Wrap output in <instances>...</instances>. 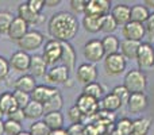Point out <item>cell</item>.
<instances>
[{
	"label": "cell",
	"instance_id": "7c38bea8",
	"mask_svg": "<svg viewBox=\"0 0 154 135\" xmlns=\"http://www.w3.org/2000/svg\"><path fill=\"white\" fill-rule=\"evenodd\" d=\"M69 73L70 72L68 70L64 65H54L48 70L45 78L49 84L53 85H61V84H66L69 81Z\"/></svg>",
	"mask_w": 154,
	"mask_h": 135
},
{
	"label": "cell",
	"instance_id": "681fc988",
	"mask_svg": "<svg viewBox=\"0 0 154 135\" xmlns=\"http://www.w3.org/2000/svg\"><path fill=\"white\" fill-rule=\"evenodd\" d=\"M143 4L146 5L149 10H154V0H145Z\"/></svg>",
	"mask_w": 154,
	"mask_h": 135
},
{
	"label": "cell",
	"instance_id": "ac0fdd59",
	"mask_svg": "<svg viewBox=\"0 0 154 135\" xmlns=\"http://www.w3.org/2000/svg\"><path fill=\"white\" fill-rule=\"evenodd\" d=\"M18 16L24 20L29 26L31 24H38L43 20V15L42 14H37L35 11H32L31 8L27 5V3H22L18 7Z\"/></svg>",
	"mask_w": 154,
	"mask_h": 135
},
{
	"label": "cell",
	"instance_id": "db71d44e",
	"mask_svg": "<svg viewBox=\"0 0 154 135\" xmlns=\"http://www.w3.org/2000/svg\"><path fill=\"white\" fill-rule=\"evenodd\" d=\"M3 116H4V114H3V111H2V109H0V119H2Z\"/></svg>",
	"mask_w": 154,
	"mask_h": 135
},
{
	"label": "cell",
	"instance_id": "b9f144b4",
	"mask_svg": "<svg viewBox=\"0 0 154 135\" xmlns=\"http://www.w3.org/2000/svg\"><path fill=\"white\" fill-rule=\"evenodd\" d=\"M10 64H8V60L4 58L3 56H0V82L4 81L5 78L8 77V74H10Z\"/></svg>",
	"mask_w": 154,
	"mask_h": 135
},
{
	"label": "cell",
	"instance_id": "484cf974",
	"mask_svg": "<svg viewBox=\"0 0 154 135\" xmlns=\"http://www.w3.org/2000/svg\"><path fill=\"white\" fill-rule=\"evenodd\" d=\"M153 119L149 116H139L133 120V134L131 135H147L152 130Z\"/></svg>",
	"mask_w": 154,
	"mask_h": 135
},
{
	"label": "cell",
	"instance_id": "816d5d0a",
	"mask_svg": "<svg viewBox=\"0 0 154 135\" xmlns=\"http://www.w3.org/2000/svg\"><path fill=\"white\" fill-rule=\"evenodd\" d=\"M19 135H30V134H29V131H22Z\"/></svg>",
	"mask_w": 154,
	"mask_h": 135
},
{
	"label": "cell",
	"instance_id": "52a82bcc",
	"mask_svg": "<svg viewBox=\"0 0 154 135\" xmlns=\"http://www.w3.org/2000/svg\"><path fill=\"white\" fill-rule=\"evenodd\" d=\"M135 61L139 66V70H147L154 66V46L152 43L141 42Z\"/></svg>",
	"mask_w": 154,
	"mask_h": 135
},
{
	"label": "cell",
	"instance_id": "d590c367",
	"mask_svg": "<svg viewBox=\"0 0 154 135\" xmlns=\"http://www.w3.org/2000/svg\"><path fill=\"white\" fill-rule=\"evenodd\" d=\"M50 128L43 123V120H37L32 122L31 126L29 128V134L30 135H50Z\"/></svg>",
	"mask_w": 154,
	"mask_h": 135
},
{
	"label": "cell",
	"instance_id": "30bf717a",
	"mask_svg": "<svg viewBox=\"0 0 154 135\" xmlns=\"http://www.w3.org/2000/svg\"><path fill=\"white\" fill-rule=\"evenodd\" d=\"M122 35L125 39L134 41V42H142L145 37H146V30H145V24L137 23V22H128L127 24L122 27Z\"/></svg>",
	"mask_w": 154,
	"mask_h": 135
},
{
	"label": "cell",
	"instance_id": "603a6c76",
	"mask_svg": "<svg viewBox=\"0 0 154 135\" xmlns=\"http://www.w3.org/2000/svg\"><path fill=\"white\" fill-rule=\"evenodd\" d=\"M24 116L26 119H30L32 122H37V120H42L43 115H45V109H43V104L37 103V101L31 100L26 107L23 108Z\"/></svg>",
	"mask_w": 154,
	"mask_h": 135
},
{
	"label": "cell",
	"instance_id": "277c9868",
	"mask_svg": "<svg viewBox=\"0 0 154 135\" xmlns=\"http://www.w3.org/2000/svg\"><path fill=\"white\" fill-rule=\"evenodd\" d=\"M82 54L89 64L95 65L99 61H103L106 58V53L101 45V39H89L82 48Z\"/></svg>",
	"mask_w": 154,
	"mask_h": 135
},
{
	"label": "cell",
	"instance_id": "3957f363",
	"mask_svg": "<svg viewBox=\"0 0 154 135\" xmlns=\"http://www.w3.org/2000/svg\"><path fill=\"white\" fill-rule=\"evenodd\" d=\"M103 68L106 70L107 76L111 77L120 76L122 73H125L126 68H127V60L120 53L106 56V58L103 60Z\"/></svg>",
	"mask_w": 154,
	"mask_h": 135
},
{
	"label": "cell",
	"instance_id": "7402d4cb",
	"mask_svg": "<svg viewBox=\"0 0 154 135\" xmlns=\"http://www.w3.org/2000/svg\"><path fill=\"white\" fill-rule=\"evenodd\" d=\"M42 120H43V123L50 128V131L61 130V128H64V124H65V118H64V115H62L61 111L45 114L42 118Z\"/></svg>",
	"mask_w": 154,
	"mask_h": 135
},
{
	"label": "cell",
	"instance_id": "44dd1931",
	"mask_svg": "<svg viewBox=\"0 0 154 135\" xmlns=\"http://www.w3.org/2000/svg\"><path fill=\"white\" fill-rule=\"evenodd\" d=\"M14 87V91H22V92H26V93H30L31 95L32 91L37 88V81L35 78L31 76V74H22L19 76L18 78L14 81L12 84Z\"/></svg>",
	"mask_w": 154,
	"mask_h": 135
},
{
	"label": "cell",
	"instance_id": "7dc6e473",
	"mask_svg": "<svg viewBox=\"0 0 154 135\" xmlns=\"http://www.w3.org/2000/svg\"><path fill=\"white\" fill-rule=\"evenodd\" d=\"M58 4H61L60 0H45V7H57Z\"/></svg>",
	"mask_w": 154,
	"mask_h": 135
},
{
	"label": "cell",
	"instance_id": "f1b7e54d",
	"mask_svg": "<svg viewBox=\"0 0 154 135\" xmlns=\"http://www.w3.org/2000/svg\"><path fill=\"white\" fill-rule=\"evenodd\" d=\"M150 15V10L145 4H134L131 7V22L145 24Z\"/></svg>",
	"mask_w": 154,
	"mask_h": 135
},
{
	"label": "cell",
	"instance_id": "c3c4849f",
	"mask_svg": "<svg viewBox=\"0 0 154 135\" xmlns=\"http://www.w3.org/2000/svg\"><path fill=\"white\" fill-rule=\"evenodd\" d=\"M50 135H68V131L65 128H61V130H54L51 131Z\"/></svg>",
	"mask_w": 154,
	"mask_h": 135
},
{
	"label": "cell",
	"instance_id": "e575fe53",
	"mask_svg": "<svg viewBox=\"0 0 154 135\" xmlns=\"http://www.w3.org/2000/svg\"><path fill=\"white\" fill-rule=\"evenodd\" d=\"M14 19H15V16L10 11H0V34H7Z\"/></svg>",
	"mask_w": 154,
	"mask_h": 135
},
{
	"label": "cell",
	"instance_id": "5bb4252c",
	"mask_svg": "<svg viewBox=\"0 0 154 135\" xmlns=\"http://www.w3.org/2000/svg\"><path fill=\"white\" fill-rule=\"evenodd\" d=\"M109 8H111L109 0H88L85 15L103 18V16L109 14Z\"/></svg>",
	"mask_w": 154,
	"mask_h": 135
},
{
	"label": "cell",
	"instance_id": "f5cc1de1",
	"mask_svg": "<svg viewBox=\"0 0 154 135\" xmlns=\"http://www.w3.org/2000/svg\"><path fill=\"white\" fill-rule=\"evenodd\" d=\"M107 135H118L116 133H115V130H112L111 131V133H108V134H107Z\"/></svg>",
	"mask_w": 154,
	"mask_h": 135
},
{
	"label": "cell",
	"instance_id": "cb8c5ba5",
	"mask_svg": "<svg viewBox=\"0 0 154 135\" xmlns=\"http://www.w3.org/2000/svg\"><path fill=\"white\" fill-rule=\"evenodd\" d=\"M99 106H100V111H106V112L114 114V112H116L118 109L122 107V103H120V100L114 93L109 92V93H106L104 97L99 101Z\"/></svg>",
	"mask_w": 154,
	"mask_h": 135
},
{
	"label": "cell",
	"instance_id": "d6a6232c",
	"mask_svg": "<svg viewBox=\"0 0 154 135\" xmlns=\"http://www.w3.org/2000/svg\"><path fill=\"white\" fill-rule=\"evenodd\" d=\"M114 130L118 135L133 134V120L130 118H120L114 123Z\"/></svg>",
	"mask_w": 154,
	"mask_h": 135
},
{
	"label": "cell",
	"instance_id": "9c48e42d",
	"mask_svg": "<svg viewBox=\"0 0 154 135\" xmlns=\"http://www.w3.org/2000/svg\"><path fill=\"white\" fill-rule=\"evenodd\" d=\"M99 72L96 65L89 64V62H84V64L79 65V68L76 69V78L79 82L84 85L92 84V82L97 81Z\"/></svg>",
	"mask_w": 154,
	"mask_h": 135
},
{
	"label": "cell",
	"instance_id": "ffe728a7",
	"mask_svg": "<svg viewBox=\"0 0 154 135\" xmlns=\"http://www.w3.org/2000/svg\"><path fill=\"white\" fill-rule=\"evenodd\" d=\"M76 61H77V54L75 48L72 46L70 42H64L62 43V56H61V62L68 70H75L76 68Z\"/></svg>",
	"mask_w": 154,
	"mask_h": 135
},
{
	"label": "cell",
	"instance_id": "1f68e13d",
	"mask_svg": "<svg viewBox=\"0 0 154 135\" xmlns=\"http://www.w3.org/2000/svg\"><path fill=\"white\" fill-rule=\"evenodd\" d=\"M82 27H84V30L87 32L96 34V32L101 31V18L84 15V18H82Z\"/></svg>",
	"mask_w": 154,
	"mask_h": 135
},
{
	"label": "cell",
	"instance_id": "ba28073f",
	"mask_svg": "<svg viewBox=\"0 0 154 135\" xmlns=\"http://www.w3.org/2000/svg\"><path fill=\"white\" fill-rule=\"evenodd\" d=\"M76 106H77V108L82 112V115H84L87 119H91V120H92V118H95L96 114L100 111L99 101L95 100V99H92V97H89V96L84 95V93H81V95L77 97Z\"/></svg>",
	"mask_w": 154,
	"mask_h": 135
},
{
	"label": "cell",
	"instance_id": "f6af8a7d",
	"mask_svg": "<svg viewBox=\"0 0 154 135\" xmlns=\"http://www.w3.org/2000/svg\"><path fill=\"white\" fill-rule=\"evenodd\" d=\"M27 5L31 8L32 11H35L37 14H41L45 7V0H27Z\"/></svg>",
	"mask_w": 154,
	"mask_h": 135
},
{
	"label": "cell",
	"instance_id": "e0dca14e",
	"mask_svg": "<svg viewBox=\"0 0 154 135\" xmlns=\"http://www.w3.org/2000/svg\"><path fill=\"white\" fill-rule=\"evenodd\" d=\"M48 70H49V65L46 64V61L43 60L42 54H34V56H31L29 72L34 78L45 77L46 73H48Z\"/></svg>",
	"mask_w": 154,
	"mask_h": 135
},
{
	"label": "cell",
	"instance_id": "74e56055",
	"mask_svg": "<svg viewBox=\"0 0 154 135\" xmlns=\"http://www.w3.org/2000/svg\"><path fill=\"white\" fill-rule=\"evenodd\" d=\"M23 131L22 124L11 119L4 120V135H19Z\"/></svg>",
	"mask_w": 154,
	"mask_h": 135
},
{
	"label": "cell",
	"instance_id": "2e32d148",
	"mask_svg": "<svg viewBox=\"0 0 154 135\" xmlns=\"http://www.w3.org/2000/svg\"><path fill=\"white\" fill-rule=\"evenodd\" d=\"M111 16L116 20L118 26H125L128 22H131V7L125 3H118L116 5L111 8Z\"/></svg>",
	"mask_w": 154,
	"mask_h": 135
},
{
	"label": "cell",
	"instance_id": "f907efd6",
	"mask_svg": "<svg viewBox=\"0 0 154 135\" xmlns=\"http://www.w3.org/2000/svg\"><path fill=\"white\" fill-rule=\"evenodd\" d=\"M0 135H4V120L0 119Z\"/></svg>",
	"mask_w": 154,
	"mask_h": 135
},
{
	"label": "cell",
	"instance_id": "83f0119b",
	"mask_svg": "<svg viewBox=\"0 0 154 135\" xmlns=\"http://www.w3.org/2000/svg\"><path fill=\"white\" fill-rule=\"evenodd\" d=\"M18 108L16 106V101L14 99L12 92H3L0 93V109L3 111L4 115H10L11 112H14Z\"/></svg>",
	"mask_w": 154,
	"mask_h": 135
},
{
	"label": "cell",
	"instance_id": "4fadbf2b",
	"mask_svg": "<svg viewBox=\"0 0 154 135\" xmlns=\"http://www.w3.org/2000/svg\"><path fill=\"white\" fill-rule=\"evenodd\" d=\"M149 107V97L146 93H131L127 101V109L130 114H142Z\"/></svg>",
	"mask_w": 154,
	"mask_h": 135
},
{
	"label": "cell",
	"instance_id": "836d02e7",
	"mask_svg": "<svg viewBox=\"0 0 154 135\" xmlns=\"http://www.w3.org/2000/svg\"><path fill=\"white\" fill-rule=\"evenodd\" d=\"M118 27L119 26H118L116 20L111 16V14H108V15L101 18V31H103L106 35L114 34V32L118 30Z\"/></svg>",
	"mask_w": 154,
	"mask_h": 135
},
{
	"label": "cell",
	"instance_id": "d6986e66",
	"mask_svg": "<svg viewBox=\"0 0 154 135\" xmlns=\"http://www.w3.org/2000/svg\"><path fill=\"white\" fill-rule=\"evenodd\" d=\"M57 92H58V89L51 87V85H37V88L32 91V93L30 96H31V100L41 104H45Z\"/></svg>",
	"mask_w": 154,
	"mask_h": 135
},
{
	"label": "cell",
	"instance_id": "4dcf8cb0",
	"mask_svg": "<svg viewBox=\"0 0 154 135\" xmlns=\"http://www.w3.org/2000/svg\"><path fill=\"white\" fill-rule=\"evenodd\" d=\"M62 107H64V97H62L60 91L43 104L45 114H49V112H58V111H61Z\"/></svg>",
	"mask_w": 154,
	"mask_h": 135
},
{
	"label": "cell",
	"instance_id": "8fae6325",
	"mask_svg": "<svg viewBox=\"0 0 154 135\" xmlns=\"http://www.w3.org/2000/svg\"><path fill=\"white\" fill-rule=\"evenodd\" d=\"M30 61H31V56L29 53L18 50L12 53V56L8 60V64L12 70L18 72V73H26V72H29Z\"/></svg>",
	"mask_w": 154,
	"mask_h": 135
},
{
	"label": "cell",
	"instance_id": "f546056e",
	"mask_svg": "<svg viewBox=\"0 0 154 135\" xmlns=\"http://www.w3.org/2000/svg\"><path fill=\"white\" fill-rule=\"evenodd\" d=\"M82 93L89 96V97H92V99H95V100L100 101L101 99L104 97V95H106V91H104V87L100 84V82L96 81V82H92V84L84 85Z\"/></svg>",
	"mask_w": 154,
	"mask_h": 135
},
{
	"label": "cell",
	"instance_id": "11a10c76",
	"mask_svg": "<svg viewBox=\"0 0 154 135\" xmlns=\"http://www.w3.org/2000/svg\"><path fill=\"white\" fill-rule=\"evenodd\" d=\"M0 35H2V34H0Z\"/></svg>",
	"mask_w": 154,
	"mask_h": 135
},
{
	"label": "cell",
	"instance_id": "4316f807",
	"mask_svg": "<svg viewBox=\"0 0 154 135\" xmlns=\"http://www.w3.org/2000/svg\"><path fill=\"white\" fill-rule=\"evenodd\" d=\"M101 45H103L104 53L106 56H111V54H116L119 53V48H120V41L116 35L111 34V35H104V38L101 39Z\"/></svg>",
	"mask_w": 154,
	"mask_h": 135
},
{
	"label": "cell",
	"instance_id": "5b68a950",
	"mask_svg": "<svg viewBox=\"0 0 154 135\" xmlns=\"http://www.w3.org/2000/svg\"><path fill=\"white\" fill-rule=\"evenodd\" d=\"M61 56H62V43L60 41L51 39V38L49 41H46L42 51V57L46 61V64L49 66H54V65H57V62L61 61Z\"/></svg>",
	"mask_w": 154,
	"mask_h": 135
},
{
	"label": "cell",
	"instance_id": "7a4b0ae2",
	"mask_svg": "<svg viewBox=\"0 0 154 135\" xmlns=\"http://www.w3.org/2000/svg\"><path fill=\"white\" fill-rule=\"evenodd\" d=\"M123 85L130 93H145L147 88V77L139 69H131L126 73Z\"/></svg>",
	"mask_w": 154,
	"mask_h": 135
},
{
	"label": "cell",
	"instance_id": "8d00e7d4",
	"mask_svg": "<svg viewBox=\"0 0 154 135\" xmlns=\"http://www.w3.org/2000/svg\"><path fill=\"white\" fill-rule=\"evenodd\" d=\"M68 119L70 120L72 124H84L87 118L82 115V112L77 108V106L75 104V106H72L69 108V111H68Z\"/></svg>",
	"mask_w": 154,
	"mask_h": 135
},
{
	"label": "cell",
	"instance_id": "f35d334b",
	"mask_svg": "<svg viewBox=\"0 0 154 135\" xmlns=\"http://www.w3.org/2000/svg\"><path fill=\"white\" fill-rule=\"evenodd\" d=\"M12 95H14V99H15V101H16L18 108L23 109L24 107H26L27 104L31 101V96H30V93L22 92V91H14Z\"/></svg>",
	"mask_w": 154,
	"mask_h": 135
},
{
	"label": "cell",
	"instance_id": "d4e9b609",
	"mask_svg": "<svg viewBox=\"0 0 154 135\" xmlns=\"http://www.w3.org/2000/svg\"><path fill=\"white\" fill-rule=\"evenodd\" d=\"M139 46H141V42H134V41H127L123 39L120 42V48H119V53L125 57L126 60H137V56H138V50Z\"/></svg>",
	"mask_w": 154,
	"mask_h": 135
},
{
	"label": "cell",
	"instance_id": "7bdbcfd3",
	"mask_svg": "<svg viewBox=\"0 0 154 135\" xmlns=\"http://www.w3.org/2000/svg\"><path fill=\"white\" fill-rule=\"evenodd\" d=\"M145 30H146V37H149L150 41H154V12H150L147 20L145 22Z\"/></svg>",
	"mask_w": 154,
	"mask_h": 135
},
{
	"label": "cell",
	"instance_id": "ab89813d",
	"mask_svg": "<svg viewBox=\"0 0 154 135\" xmlns=\"http://www.w3.org/2000/svg\"><path fill=\"white\" fill-rule=\"evenodd\" d=\"M111 92L119 99L122 106H127V101H128V99H130L131 93L126 89L125 85H116V87H114V89H112Z\"/></svg>",
	"mask_w": 154,
	"mask_h": 135
},
{
	"label": "cell",
	"instance_id": "6da1fadb",
	"mask_svg": "<svg viewBox=\"0 0 154 135\" xmlns=\"http://www.w3.org/2000/svg\"><path fill=\"white\" fill-rule=\"evenodd\" d=\"M80 29V23L75 14L60 11L51 15L48 23V31L51 39L60 41L61 43L70 42L77 35Z\"/></svg>",
	"mask_w": 154,
	"mask_h": 135
},
{
	"label": "cell",
	"instance_id": "bcb514c9",
	"mask_svg": "<svg viewBox=\"0 0 154 135\" xmlns=\"http://www.w3.org/2000/svg\"><path fill=\"white\" fill-rule=\"evenodd\" d=\"M66 131L68 135H84V124H70Z\"/></svg>",
	"mask_w": 154,
	"mask_h": 135
},
{
	"label": "cell",
	"instance_id": "8992f818",
	"mask_svg": "<svg viewBox=\"0 0 154 135\" xmlns=\"http://www.w3.org/2000/svg\"><path fill=\"white\" fill-rule=\"evenodd\" d=\"M45 43V37L41 31L38 30H30L23 38L18 42V46L22 51H35L37 49H39L41 46H43Z\"/></svg>",
	"mask_w": 154,
	"mask_h": 135
},
{
	"label": "cell",
	"instance_id": "9a60e30c",
	"mask_svg": "<svg viewBox=\"0 0 154 135\" xmlns=\"http://www.w3.org/2000/svg\"><path fill=\"white\" fill-rule=\"evenodd\" d=\"M29 27H30V26L26 23V22L22 20L19 16H15L14 22L11 23L10 29H8V32H7L8 38H10L11 41H14V42L18 43L19 41H20L22 38H23L24 35H26L27 32L30 31Z\"/></svg>",
	"mask_w": 154,
	"mask_h": 135
},
{
	"label": "cell",
	"instance_id": "ee69618b",
	"mask_svg": "<svg viewBox=\"0 0 154 135\" xmlns=\"http://www.w3.org/2000/svg\"><path fill=\"white\" fill-rule=\"evenodd\" d=\"M7 119H11V120H14V122H18V123H23V120L26 119V116H24V112H23V109L22 108H16L14 112H11L10 115L7 116Z\"/></svg>",
	"mask_w": 154,
	"mask_h": 135
},
{
	"label": "cell",
	"instance_id": "60d3db41",
	"mask_svg": "<svg viewBox=\"0 0 154 135\" xmlns=\"http://www.w3.org/2000/svg\"><path fill=\"white\" fill-rule=\"evenodd\" d=\"M87 4L88 0H70L69 5L70 10L75 14H84L85 15V10H87Z\"/></svg>",
	"mask_w": 154,
	"mask_h": 135
}]
</instances>
